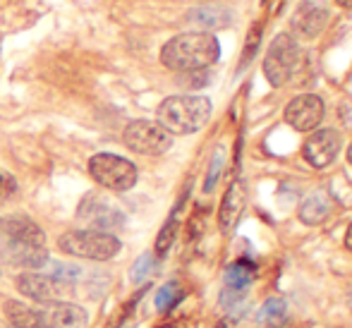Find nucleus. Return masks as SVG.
<instances>
[{"label":"nucleus","instance_id":"1","mask_svg":"<svg viewBox=\"0 0 352 328\" xmlns=\"http://www.w3.org/2000/svg\"><path fill=\"white\" fill-rule=\"evenodd\" d=\"M218 56H221L218 39L209 32L180 34L161 48V63L173 72H199L211 67Z\"/></svg>","mask_w":352,"mask_h":328},{"label":"nucleus","instance_id":"2","mask_svg":"<svg viewBox=\"0 0 352 328\" xmlns=\"http://www.w3.org/2000/svg\"><path fill=\"white\" fill-rule=\"evenodd\" d=\"M209 118L211 101L206 96H170L156 111V122L170 134H195Z\"/></svg>","mask_w":352,"mask_h":328},{"label":"nucleus","instance_id":"3","mask_svg":"<svg viewBox=\"0 0 352 328\" xmlns=\"http://www.w3.org/2000/svg\"><path fill=\"white\" fill-rule=\"evenodd\" d=\"M58 247L65 254L91 261H108L122 250L120 240L103 230H70L58 240Z\"/></svg>","mask_w":352,"mask_h":328},{"label":"nucleus","instance_id":"4","mask_svg":"<svg viewBox=\"0 0 352 328\" xmlns=\"http://www.w3.org/2000/svg\"><path fill=\"white\" fill-rule=\"evenodd\" d=\"M300 43L290 34H278L264 56V74L271 87H285L300 65Z\"/></svg>","mask_w":352,"mask_h":328},{"label":"nucleus","instance_id":"5","mask_svg":"<svg viewBox=\"0 0 352 328\" xmlns=\"http://www.w3.org/2000/svg\"><path fill=\"white\" fill-rule=\"evenodd\" d=\"M89 173L101 187L113 192H127L137 185V166L116 153H96L89 161Z\"/></svg>","mask_w":352,"mask_h":328},{"label":"nucleus","instance_id":"6","mask_svg":"<svg viewBox=\"0 0 352 328\" xmlns=\"http://www.w3.org/2000/svg\"><path fill=\"white\" fill-rule=\"evenodd\" d=\"M122 139H125L127 149L144 153V156H161L173 146V134L166 132L153 120L130 122L125 127V132H122Z\"/></svg>","mask_w":352,"mask_h":328},{"label":"nucleus","instance_id":"7","mask_svg":"<svg viewBox=\"0 0 352 328\" xmlns=\"http://www.w3.org/2000/svg\"><path fill=\"white\" fill-rule=\"evenodd\" d=\"M329 24V3L326 0H300L292 14V32L297 39H316Z\"/></svg>","mask_w":352,"mask_h":328},{"label":"nucleus","instance_id":"8","mask_svg":"<svg viewBox=\"0 0 352 328\" xmlns=\"http://www.w3.org/2000/svg\"><path fill=\"white\" fill-rule=\"evenodd\" d=\"M17 290L27 295L29 300H36L41 305H51V302H60L65 295H72V285L58 281L53 276H43V273H22L17 276Z\"/></svg>","mask_w":352,"mask_h":328},{"label":"nucleus","instance_id":"9","mask_svg":"<svg viewBox=\"0 0 352 328\" xmlns=\"http://www.w3.org/2000/svg\"><path fill=\"white\" fill-rule=\"evenodd\" d=\"M324 120V101L316 94L295 96L285 106V122L297 132H311Z\"/></svg>","mask_w":352,"mask_h":328},{"label":"nucleus","instance_id":"10","mask_svg":"<svg viewBox=\"0 0 352 328\" xmlns=\"http://www.w3.org/2000/svg\"><path fill=\"white\" fill-rule=\"evenodd\" d=\"M338 151H340V132L331 130V127L314 132L305 142V146H302L305 161L311 168H319V171L321 168H329L338 158Z\"/></svg>","mask_w":352,"mask_h":328},{"label":"nucleus","instance_id":"11","mask_svg":"<svg viewBox=\"0 0 352 328\" xmlns=\"http://www.w3.org/2000/svg\"><path fill=\"white\" fill-rule=\"evenodd\" d=\"M245 206H247V190L240 180H235L228 187L226 197L221 201V208H218V226H221L223 235H230L235 230L242 213H245Z\"/></svg>","mask_w":352,"mask_h":328},{"label":"nucleus","instance_id":"12","mask_svg":"<svg viewBox=\"0 0 352 328\" xmlns=\"http://www.w3.org/2000/svg\"><path fill=\"white\" fill-rule=\"evenodd\" d=\"M79 216H82L94 230H103V232L113 230V228H118L122 223L120 211H116L106 199L94 197V195L84 199V204L79 206Z\"/></svg>","mask_w":352,"mask_h":328},{"label":"nucleus","instance_id":"13","mask_svg":"<svg viewBox=\"0 0 352 328\" xmlns=\"http://www.w3.org/2000/svg\"><path fill=\"white\" fill-rule=\"evenodd\" d=\"M43 319L51 328H87L89 314L84 307L70 302H51L43 311Z\"/></svg>","mask_w":352,"mask_h":328},{"label":"nucleus","instance_id":"14","mask_svg":"<svg viewBox=\"0 0 352 328\" xmlns=\"http://www.w3.org/2000/svg\"><path fill=\"white\" fill-rule=\"evenodd\" d=\"M333 208H336V199L331 197V192L316 190L300 204V221L307 223V226H319V223L329 221Z\"/></svg>","mask_w":352,"mask_h":328},{"label":"nucleus","instance_id":"15","mask_svg":"<svg viewBox=\"0 0 352 328\" xmlns=\"http://www.w3.org/2000/svg\"><path fill=\"white\" fill-rule=\"evenodd\" d=\"M0 228L10 237V242H22V245H36V247H43V242H46V235H43L41 228L24 216L5 218L0 223Z\"/></svg>","mask_w":352,"mask_h":328},{"label":"nucleus","instance_id":"16","mask_svg":"<svg viewBox=\"0 0 352 328\" xmlns=\"http://www.w3.org/2000/svg\"><path fill=\"white\" fill-rule=\"evenodd\" d=\"M232 10L223 8V5H199V8L187 12V22L199 27L201 32L206 29H223L232 24Z\"/></svg>","mask_w":352,"mask_h":328},{"label":"nucleus","instance_id":"17","mask_svg":"<svg viewBox=\"0 0 352 328\" xmlns=\"http://www.w3.org/2000/svg\"><path fill=\"white\" fill-rule=\"evenodd\" d=\"M8 261L22 268H41L48 263V252L36 245H22V242H10L8 245Z\"/></svg>","mask_w":352,"mask_h":328},{"label":"nucleus","instance_id":"18","mask_svg":"<svg viewBox=\"0 0 352 328\" xmlns=\"http://www.w3.org/2000/svg\"><path fill=\"white\" fill-rule=\"evenodd\" d=\"M5 316H8V321L14 328H51L41 316V311L29 309L22 302H14V300L5 302Z\"/></svg>","mask_w":352,"mask_h":328},{"label":"nucleus","instance_id":"19","mask_svg":"<svg viewBox=\"0 0 352 328\" xmlns=\"http://www.w3.org/2000/svg\"><path fill=\"white\" fill-rule=\"evenodd\" d=\"M287 316V305L278 297H271L261 305L259 314H256V324L261 328H280Z\"/></svg>","mask_w":352,"mask_h":328},{"label":"nucleus","instance_id":"20","mask_svg":"<svg viewBox=\"0 0 352 328\" xmlns=\"http://www.w3.org/2000/svg\"><path fill=\"white\" fill-rule=\"evenodd\" d=\"M254 278V263L247 259H240L226 268V287H235V290H247V285Z\"/></svg>","mask_w":352,"mask_h":328},{"label":"nucleus","instance_id":"21","mask_svg":"<svg viewBox=\"0 0 352 328\" xmlns=\"http://www.w3.org/2000/svg\"><path fill=\"white\" fill-rule=\"evenodd\" d=\"M180 297H182L180 285H177V283H166V285L156 292V297H153V305H156L158 311H168L177 305Z\"/></svg>","mask_w":352,"mask_h":328},{"label":"nucleus","instance_id":"22","mask_svg":"<svg viewBox=\"0 0 352 328\" xmlns=\"http://www.w3.org/2000/svg\"><path fill=\"white\" fill-rule=\"evenodd\" d=\"M175 235H177V221L170 218V221L161 228V232H158V237H156V254L158 256H166L168 252H170L173 242H175Z\"/></svg>","mask_w":352,"mask_h":328},{"label":"nucleus","instance_id":"23","mask_svg":"<svg viewBox=\"0 0 352 328\" xmlns=\"http://www.w3.org/2000/svg\"><path fill=\"white\" fill-rule=\"evenodd\" d=\"M153 268V256L151 254H142L140 259H137V263L132 266V273H130V281L132 283H142L148 278V273H151Z\"/></svg>","mask_w":352,"mask_h":328},{"label":"nucleus","instance_id":"24","mask_svg":"<svg viewBox=\"0 0 352 328\" xmlns=\"http://www.w3.org/2000/svg\"><path fill=\"white\" fill-rule=\"evenodd\" d=\"M51 271H53V278H58V281L67 283V285H70L72 281H77V278L82 276V268L70 266V263H51Z\"/></svg>","mask_w":352,"mask_h":328},{"label":"nucleus","instance_id":"25","mask_svg":"<svg viewBox=\"0 0 352 328\" xmlns=\"http://www.w3.org/2000/svg\"><path fill=\"white\" fill-rule=\"evenodd\" d=\"M221 168H223V149H216V153H213V161H211V168H209V175H206L204 192H211L213 190V185H216L218 175H221Z\"/></svg>","mask_w":352,"mask_h":328},{"label":"nucleus","instance_id":"26","mask_svg":"<svg viewBox=\"0 0 352 328\" xmlns=\"http://www.w3.org/2000/svg\"><path fill=\"white\" fill-rule=\"evenodd\" d=\"M17 192V182H14V177L10 175V173L0 171V199H10Z\"/></svg>","mask_w":352,"mask_h":328},{"label":"nucleus","instance_id":"27","mask_svg":"<svg viewBox=\"0 0 352 328\" xmlns=\"http://www.w3.org/2000/svg\"><path fill=\"white\" fill-rule=\"evenodd\" d=\"M345 247L352 252V223H350V228H348V232H345Z\"/></svg>","mask_w":352,"mask_h":328},{"label":"nucleus","instance_id":"28","mask_svg":"<svg viewBox=\"0 0 352 328\" xmlns=\"http://www.w3.org/2000/svg\"><path fill=\"white\" fill-rule=\"evenodd\" d=\"M336 3H338L340 8H345V10H352V0H336Z\"/></svg>","mask_w":352,"mask_h":328},{"label":"nucleus","instance_id":"29","mask_svg":"<svg viewBox=\"0 0 352 328\" xmlns=\"http://www.w3.org/2000/svg\"><path fill=\"white\" fill-rule=\"evenodd\" d=\"M348 161L352 163V142H350V146H348Z\"/></svg>","mask_w":352,"mask_h":328},{"label":"nucleus","instance_id":"30","mask_svg":"<svg viewBox=\"0 0 352 328\" xmlns=\"http://www.w3.org/2000/svg\"><path fill=\"white\" fill-rule=\"evenodd\" d=\"M161 328H180V326H173V324H170V326H161Z\"/></svg>","mask_w":352,"mask_h":328},{"label":"nucleus","instance_id":"31","mask_svg":"<svg viewBox=\"0 0 352 328\" xmlns=\"http://www.w3.org/2000/svg\"><path fill=\"white\" fill-rule=\"evenodd\" d=\"M216 3H221V0H216Z\"/></svg>","mask_w":352,"mask_h":328}]
</instances>
